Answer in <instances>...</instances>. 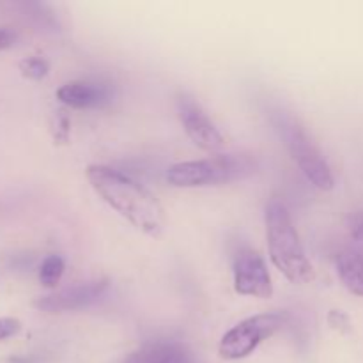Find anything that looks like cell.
Wrapping results in <instances>:
<instances>
[{"mask_svg":"<svg viewBox=\"0 0 363 363\" xmlns=\"http://www.w3.org/2000/svg\"><path fill=\"white\" fill-rule=\"evenodd\" d=\"M124 363H191V358L181 344L158 340L131 353Z\"/></svg>","mask_w":363,"mask_h":363,"instance_id":"obj_9","label":"cell"},{"mask_svg":"<svg viewBox=\"0 0 363 363\" xmlns=\"http://www.w3.org/2000/svg\"><path fill=\"white\" fill-rule=\"evenodd\" d=\"M14 39H16V35L13 32L7 30V28H0V52L11 48L14 45Z\"/></svg>","mask_w":363,"mask_h":363,"instance_id":"obj_18","label":"cell"},{"mask_svg":"<svg viewBox=\"0 0 363 363\" xmlns=\"http://www.w3.org/2000/svg\"><path fill=\"white\" fill-rule=\"evenodd\" d=\"M266 238L269 259L291 284H308L314 279V268L307 259L300 234L291 220L289 211L280 201L273 199L266 206Z\"/></svg>","mask_w":363,"mask_h":363,"instance_id":"obj_2","label":"cell"},{"mask_svg":"<svg viewBox=\"0 0 363 363\" xmlns=\"http://www.w3.org/2000/svg\"><path fill=\"white\" fill-rule=\"evenodd\" d=\"M257 170V163L245 155H220L195 162L174 163L167 170V181L176 188H201L247 179Z\"/></svg>","mask_w":363,"mask_h":363,"instance_id":"obj_3","label":"cell"},{"mask_svg":"<svg viewBox=\"0 0 363 363\" xmlns=\"http://www.w3.org/2000/svg\"><path fill=\"white\" fill-rule=\"evenodd\" d=\"M347 229L353 240L363 241V211H357L347 220Z\"/></svg>","mask_w":363,"mask_h":363,"instance_id":"obj_16","label":"cell"},{"mask_svg":"<svg viewBox=\"0 0 363 363\" xmlns=\"http://www.w3.org/2000/svg\"><path fill=\"white\" fill-rule=\"evenodd\" d=\"M284 326V315L259 314L238 323L222 337L218 353L223 360H241L257 350L262 340L269 339Z\"/></svg>","mask_w":363,"mask_h":363,"instance_id":"obj_5","label":"cell"},{"mask_svg":"<svg viewBox=\"0 0 363 363\" xmlns=\"http://www.w3.org/2000/svg\"><path fill=\"white\" fill-rule=\"evenodd\" d=\"M59 121H57V131L55 138L60 142V144H66L69 140V117L64 112H59Z\"/></svg>","mask_w":363,"mask_h":363,"instance_id":"obj_17","label":"cell"},{"mask_svg":"<svg viewBox=\"0 0 363 363\" xmlns=\"http://www.w3.org/2000/svg\"><path fill=\"white\" fill-rule=\"evenodd\" d=\"M234 291L241 296H254L269 300L273 296V284L268 266L259 252L247 248L234 259Z\"/></svg>","mask_w":363,"mask_h":363,"instance_id":"obj_6","label":"cell"},{"mask_svg":"<svg viewBox=\"0 0 363 363\" xmlns=\"http://www.w3.org/2000/svg\"><path fill=\"white\" fill-rule=\"evenodd\" d=\"M108 289V280L96 279L89 282L77 284V286L66 287V289L55 291V293L43 296L34 301V307L48 314H60V312L80 311L98 301Z\"/></svg>","mask_w":363,"mask_h":363,"instance_id":"obj_8","label":"cell"},{"mask_svg":"<svg viewBox=\"0 0 363 363\" xmlns=\"http://www.w3.org/2000/svg\"><path fill=\"white\" fill-rule=\"evenodd\" d=\"M21 330V323L14 318H0V342L18 335Z\"/></svg>","mask_w":363,"mask_h":363,"instance_id":"obj_15","label":"cell"},{"mask_svg":"<svg viewBox=\"0 0 363 363\" xmlns=\"http://www.w3.org/2000/svg\"><path fill=\"white\" fill-rule=\"evenodd\" d=\"M337 273L342 286L354 296L363 298V254L357 250H344L335 259Z\"/></svg>","mask_w":363,"mask_h":363,"instance_id":"obj_11","label":"cell"},{"mask_svg":"<svg viewBox=\"0 0 363 363\" xmlns=\"http://www.w3.org/2000/svg\"><path fill=\"white\" fill-rule=\"evenodd\" d=\"M328 325L340 333L351 332V321L350 318H347V314H344L342 311H330Z\"/></svg>","mask_w":363,"mask_h":363,"instance_id":"obj_14","label":"cell"},{"mask_svg":"<svg viewBox=\"0 0 363 363\" xmlns=\"http://www.w3.org/2000/svg\"><path fill=\"white\" fill-rule=\"evenodd\" d=\"M103 87L89 82H67L57 91V99L69 108H92L105 101Z\"/></svg>","mask_w":363,"mask_h":363,"instance_id":"obj_10","label":"cell"},{"mask_svg":"<svg viewBox=\"0 0 363 363\" xmlns=\"http://www.w3.org/2000/svg\"><path fill=\"white\" fill-rule=\"evenodd\" d=\"M92 190L135 229L158 238L165 229V211L158 197L144 184L106 165H89L85 170Z\"/></svg>","mask_w":363,"mask_h":363,"instance_id":"obj_1","label":"cell"},{"mask_svg":"<svg viewBox=\"0 0 363 363\" xmlns=\"http://www.w3.org/2000/svg\"><path fill=\"white\" fill-rule=\"evenodd\" d=\"M50 66L45 59L41 57H27L20 62V73L28 80H43L48 74Z\"/></svg>","mask_w":363,"mask_h":363,"instance_id":"obj_13","label":"cell"},{"mask_svg":"<svg viewBox=\"0 0 363 363\" xmlns=\"http://www.w3.org/2000/svg\"><path fill=\"white\" fill-rule=\"evenodd\" d=\"M177 113H179V119L183 123L188 138L197 147L209 152L218 151V149L223 147L225 140H223L222 133H220L218 128L213 124V121L206 116L204 110L201 108V105L194 98L181 94L177 98Z\"/></svg>","mask_w":363,"mask_h":363,"instance_id":"obj_7","label":"cell"},{"mask_svg":"<svg viewBox=\"0 0 363 363\" xmlns=\"http://www.w3.org/2000/svg\"><path fill=\"white\" fill-rule=\"evenodd\" d=\"M272 123L275 126L277 133L282 138L284 145L289 151L291 158L296 162V165L307 176V179L318 190H332L333 184H335L332 170H330L325 156L315 147L305 128L300 124V121L293 113L286 112V110H275L272 113Z\"/></svg>","mask_w":363,"mask_h":363,"instance_id":"obj_4","label":"cell"},{"mask_svg":"<svg viewBox=\"0 0 363 363\" xmlns=\"http://www.w3.org/2000/svg\"><path fill=\"white\" fill-rule=\"evenodd\" d=\"M64 259L60 255H48L39 268V282L46 289H55L64 275Z\"/></svg>","mask_w":363,"mask_h":363,"instance_id":"obj_12","label":"cell"}]
</instances>
